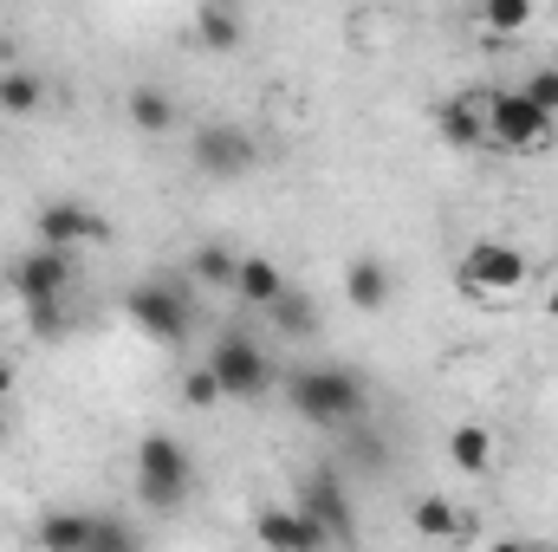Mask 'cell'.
I'll list each match as a JSON object with an SVG mask.
<instances>
[{
    "label": "cell",
    "mask_w": 558,
    "mask_h": 552,
    "mask_svg": "<svg viewBox=\"0 0 558 552\" xmlns=\"http://www.w3.org/2000/svg\"><path fill=\"white\" fill-rule=\"evenodd\" d=\"M286 404L312 429H351L371 410V391L351 364H299V371H286Z\"/></svg>",
    "instance_id": "obj_1"
},
{
    "label": "cell",
    "mask_w": 558,
    "mask_h": 552,
    "mask_svg": "<svg viewBox=\"0 0 558 552\" xmlns=\"http://www.w3.org/2000/svg\"><path fill=\"white\" fill-rule=\"evenodd\" d=\"M189 475H195V455L175 442V435H143L137 442V501L149 514H175L189 501Z\"/></svg>",
    "instance_id": "obj_2"
},
{
    "label": "cell",
    "mask_w": 558,
    "mask_h": 552,
    "mask_svg": "<svg viewBox=\"0 0 558 552\" xmlns=\"http://www.w3.org/2000/svg\"><path fill=\"white\" fill-rule=\"evenodd\" d=\"M208 371H215L221 397H234V404H254V397L274 391V358H267L247 332H221L215 351H208Z\"/></svg>",
    "instance_id": "obj_3"
},
{
    "label": "cell",
    "mask_w": 558,
    "mask_h": 552,
    "mask_svg": "<svg viewBox=\"0 0 558 552\" xmlns=\"http://www.w3.org/2000/svg\"><path fill=\"white\" fill-rule=\"evenodd\" d=\"M481 111H487V143L520 149V156L553 149V118H539V111L520 98V85H494V92H481Z\"/></svg>",
    "instance_id": "obj_4"
},
{
    "label": "cell",
    "mask_w": 558,
    "mask_h": 552,
    "mask_svg": "<svg viewBox=\"0 0 558 552\" xmlns=\"http://www.w3.org/2000/svg\"><path fill=\"white\" fill-rule=\"evenodd\" d=\"M526 274H533V261L513 241H474L461 254V292H474V299H507L526 286Z\"/></svg>",
    "instance_id": "obj_5"
},
{
    "label": "cell",
    "mask_w": 558,
    "mask_h": 552,
    "mask_svg": "<svg viewBox=\"0 0 558 552\" xmlns=\"http://www.w3.org/2000/svg\"><path fill=\"white\" fill-rule=\"evenodd\" d=\"M124 319L149 332L156 345H182V332H189V305H182V292L169 286V279H143L124 292Z\"/></svg>",
    "instance_id": "obj_6"
},
{
    "label": "cell",
    "mask_w": 558,
    "mask_h": 552,
    "mask_svg": "<svg viewBox=\"0 0 558 552\" xmlns=\"http://www.w3.org/2000/svg\"><path fill=\"white\" fill-rule=\"evenodd\" d=\"M189 156H195V169H202V176L234 182V176H247V169L260 163V143L247 137L241 124H202L195 143H189Z\"/></svg>",
    "instance_id": "obj_7"
},
{
    "label": "cell",
    "mask_w": 558,
    "mask_h": 552,
    "mask_svg": "<svg viewBox=\"0 0 558 552\" xmlns=\"http://www.w3.org/2000/svg\"><path fill=\"white\" fill-rule=\"evenodd\" d=\"M72 274H78V261H72V254L33 248L26 261H13L7 286L20 292V305H65V292H72Z\"/></svg>",
    "instance_id": "obj_8"
},
{
    "label": "cell",
    "mask_w": 558,
    "mask_h": 552,
    "mask_svg": "<svg viewBox=\"0 0 558 552\" xmlns=\"http://www.w3.org/2000/svg\"><path fill=\"white\" fill-rule=\"evenodd\" d=\"M111 228H105V215L92 208V202H46L39 208V248H52V254H72L78 261V248H98Z\"/></svg>",
    "instance_id": "obj_9"
},
{
    "label": "cell",
    "mask_w": 558,
    "mask_h": 552,
    "mask_svg": "<svg viewBox=\"0 0 558 552\" xmlns=\"http://www.w3.org/2000/svg\"><path fill=\"white\" fill-rule=\"evenodd\" d=\"M299 514H305V520H312V527H318L325 540H338V547H344V540L357 533L351 494H344V481H338L331 468H318V475H312V481L299 488Z\"/></svg>",
    "instance_id": "obj_10"
},
{
    "label": "cell",
    "mask_w": 558,
    "mask_h": 552,
    "mask_svg": "<svg viewBox=\"0 0 558 552\" xmlns=\"http://www.w3.org/2000/svg\"><path fill=\"white\" fill-rule=\"evenodd\" d=\"M254 540H260L267 552H325L331 547L299 507H260V514H254Z\"/></svg>",
    "instance_id": "obj_11"
},
{
    "label": "cell",
    "mask_w": 558,
    "mask_h": 552,
    "mask_svg": "<svg viewBox=\"0 0 558 552\" xmlns=\"http://www.w3.org/2000/svg\"><path fill=\"white\" fill-rule=\"evenodd\" d=\"M435 137L448 143V149H487V111H481V92L435 105Z\"/></svg>",
    "instance_id": "obj_12"
},
{
    "label": "cell",
    "mask_w": 558,
    "mask_h": 552,
    "mask_svg": "<svg viewBox=\"0 0 558 552\" xmlns=\"http://www.w3.org/2000/svg\"><path fill=\"white\" fill-rule=\"evenodd\" d=\"M390 292H397V279H390V267H384L377 254H357V261L344 267V299H351L357 312H384Z\"/></svg>",
    "instance_id": "obj_13"
},
{
    "label": "cell",
    "mask_w": 558,
    "mask_h": 552,
    "mask_svg": "<svg viewBox=\"0 0 558 552\" xmlns=\"http://www.w3.org/2000/svg\"><path fill=\"white\" fill-rule=\"evenodd\" d=\"M92 533H98V514H72V507H52V514H39V527H33L39 552H85Z\"/></svg>",
    "instance_id": "obj_14"
},
{
    "label": "cell",
    "mask_w": 558,
    "mask_h": 552,
    "mask_svg": "<svg viewBox=\"0 0 558 552\" xmlns=\"http://www.w3.org/2000/svg\"><path fill=\"white\" fill-rule=\"evenodd\" d=\"M279 292H286V274H279V261H267V254H241L234 299H241V305H254V312H274Z\"/></svg>",
    "instance_id": "obj_15"
},
{
    "label": "cell",
    "mask_w": 558,
    "mask_h": 552,
    "mask_svg": "<svg viewBox=\"0 0 558 552\" xmlns=\"http://www.w3.org/2000/svg\"><path fill=\"white\" fill-rule=\"evenodd\" d=\"M124 118L137 124L143 137H162V131H175V98H169L162 85H131V98H124Z\"/></svg>",
    "instance_id": "obj_16"
},
{
    "label": "cell",
    "mask_w": 558,
    "mask_h": 552,
    "mask_svg": "<svg viewBox=\"0 0 558 552\" xmlns=\"http://www.w3.org/2000/svg\"><path fill=\"white\" fill-rule=\"evenodd\" d=\"M410 527H416L422 540H461L468 533V514L448 494H422L416 507H410Z\"/></svg>",
    "instance_id": "obj_17"
},
{
    "label": "cell",
    "mask_w": 558,
    "mask_h": 552,
    "mask_svg": "<svg viewBox=\"0 0 558 552\" xmlns=\"http://www.w3.org/2000/svg\"><path fill=\"white\" fill-rule=\"evenodd\" d=\"M448 461H454L461 475H474V481L494 475V435H487L481 422H461V429L448 435Z\"/></svg>",
    "instance_id": "obj_18"
},
{
    "label": "cell",
    "mask_w": 558,
    "mask_h": 552,
    "mask_svg": "<svg viewBox=\"0 0 558 552\" xmlns=\"http://www.w3.org/2000/svg\"><path fill=\"white\" fill-rule=\"evenodd\" d=\"M39 105H46V79L26 65H7L0 72V118H33Z\"/></svg>",
    "instance_id": "obj_19"
},
{
    "label": "cell",
    "mask_w": 558,
    "mask_h": 552,
    "mask_svg": "<svg viewBox=\"0 0 558 552\" xmlns=\"http://www.w3.org/2000/svg\"><path fill=\"white\" fill-rule=\"evenodd\" d=\"M241 33H247V20H241L234 7H202V13H195V39H202L208 52H234Z\"/></svg>",
    "instance_id": "obj_20"
},
{
    "label": "cell",
    "mask_w": 558,
    "mask_h": 552,
    "mask_svg": "<svg viewBox=\"0 0 558 552\" xmlns=\"http://www.w3.org/2000/svg\"><path fill=\"white\" fill-rule=\"evenodd\" d=\"M189 274L202 279V286H228V292H234V274H241V254H228L221 241H202V248L189 254Z\"/></svg>",
    "instance_id": "obj_21"
},
{
    "label": "cell",
    "mask_w": 558,
    "mask_h": 552,
    "mask_svg": "<svg viewBox=\"0 0 558 552\" xmlns=\"http://www.w3.org/2000/svg\"><path fill=\"white\" fill-rule=\"evenodd\" d=\"M267 319H274L286 338H312V332H318V319H312V299H305L299 286H286V292H279V305L267 312Z\"/></svg>",
    "instance_id": "obj_22"
},
{
    "label": "cell",
    "mask_w": 558,
    "mask_h": 552,
    "mask_svg": "<svg viewBox=\"0 0 558 552\" xmlns=\"http://www.w3.org/2000/svg\"><path fill=\"white\" fill-rule=\"evenodd\" d=\"M520 98H526L539 118H558V65H533L526 85H520Z\"/></svg>",
    "instance_id": "obj_23"
},
{
    "label": "cell",
    "mask_w": 558,
    "mask_h": 552,
    "mask_svg": "<svg viewBox=\"0 0 558 552\" xmlns=\"http://www.w3.org/2000/svg\"><path fill=\"white\" fill-rule=\"evenodd\" d=\"M481 26H487V33H526V26H533V7H526V0H494V7L481 13Z\"/></svg>",
    "instance_id": "obj_24"
},
{
    "label": "cell",
    "mask_w": 558,
    "mask_h": 552,
    "mask_svg": "<svg viewBox=\"0 0 558 552\" xmlns=\"http://www.w3.org/2000/svg\"><path fill=\"white\" fill-rule=\"evenodd\" d=\"M182 404H189V410H215V404H221V384H215V371H208V364L182 371Z\"/></svg>",
    "instance_id": "obj_25"
},
{
    "label": "cell",
    "mask_w": 558,
    "mask_h": 552,
    "mask_svg": "<svg viewBox=\"0 0 558 552\" xmlns=\"http://www.w3.org/2000/svg\"><path fill=\"white\" fill-rule=\"evenodd\" d=\"M85 552H137V533H131L124 520H105V514H98V533H92Z\"/></svg>",
    "instance_id": "obj_26"
},
{
    "label": "cell",
    "mask_w": 558,
    "mask_h": 552,
    "mask_svg": "<svg viewBox=\"0 0 558 552\" xmlns=\"http://www.w3.org/2000/svg\"><path fill=\"white\" fill-rule=\"evenodd\" d=\"M26 325H33V338H59L65 332V305H26Z\"/></svg>",
    "instance_id": "obj_27"
},
{
    "label": "cell",
    "mask_w": 558,
    "mask_h": 552,
    "mask_svg": "<svg viewBox=\"0 0 558 552\" xmlns=\"http://www.w3.org/2000/svg\"><path fill=\"white\" fill-rule=\"evenodd\" d=\"M13 391H20V371H13V364L0 358V410H7V397H13Z\"/></svg>",
    "instance_id": "obj_28"
},
{
    "label": "cell",
    "mask_w": 558,
    "mask_h": 552,
    "mask_svg": "<svg viewBox=\"0 0 558 552\" xmlns=\"http://www.w3.org/2000/svg\"><path fill=\"white\" fill-rule=\"evenodd\" d=\"M487 552H533V547H526V540H494Z\"/></svg>",
    "instance_id": "obj_29"
},
{
    "label": "cell",
    "mask_w": 558,
    "mask_h": 552,
    "mask_svg": "<svg viewBox=\"0 0 558 552\" xmlns=\"http://www.w3.org/2000/svg\"><path fill=\"white\" fill-rule=\"evenodd\" d=\"M546 319H553V325H558V286H553V292H546Z\"/></svg>",
    "instance_id": "obj_30"
},
{
    "label": "cell",
    "mask_w": 558,
    "mask_h": 552,
    "mask_svg": "<svg viewBox=\"0 0 558 552\" xmlns=\"http://www.w3.org/2000/svg\"><path fill=\"white\" fill-rule=\"evenodd\" d=\"M0 442H7V410H0Z\"/></svg>",
    "instance_id": "obj_31"
},
{
    "label": "cell",
    "mask_w": 558,
    "mask_h": 552,
    "mask_svg": "<svg viewBox=\"0 0 558 552\" xmlns=\"http://www.w3.org/2000/svg\"><path fill=\"white\" fill-rule=\"evenodd\" d=\"M0 286H7V274H0Z\"/></svg>",
    "instance_id": "obj_32"
}]
</instances>
